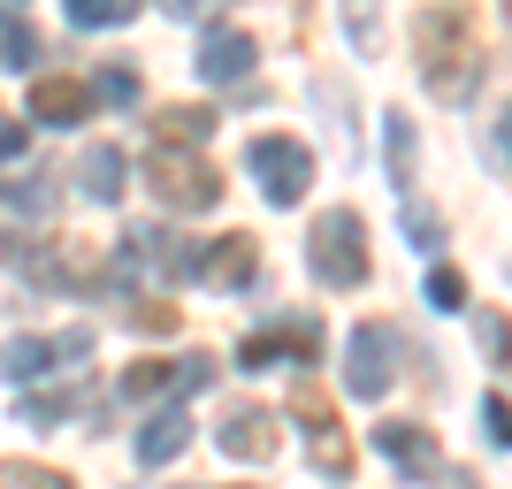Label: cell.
I'll list each match as a JSON object with an SVG mask.
<instances>
[{
  "instance_id": "obj_1",
  "label": "cell",
  "mask_w": 512,
  "mask_h": 489,
  "mask_svg": "<svg viewBox=\"0 0 512 489\" xmlns=\"http://www.w3.org/2000/svg\"><path fill=\"white\" fill-rule=\"evenodd\" d=\"M413 69L436 100H467L482 85V16L467 0H428L413 23Z\"/></svg>"
},
{
  "instance_id": "obj_2",
  "label": "cell",
  "mask_w": 512,
  "mask_h": 489,
  "mask_svg": "<svg viewBox=\"0 0 512 489\" xmlns=\"http://www.w3.org/2000/svg\"><path fill=\"white\" fill-rule=\"evenodd\" d=\"M306 268L329 291H360L367 283V222L360 207H321L314 230H306Z\"/></svg>"
},
{
  "instance_id": "obj_3",
  "label": "cell",
  "mask_w": 512,
  "mask_h": 489,
  "mask_svg": "<svg viewBox=\"0 0 512 489\" xmlns=\"http://www.w3.org/2000/svg\"><path fill=\"white\" fill-rule=\"evenodd\" d=\"M146 184L161 192L169 214H207L214 199H222V176H214V161H199V146H153Z\"/></svg>"
},
{
  "instance_id": "obj_4",
  "label": "cell",
  "mask_w": 512,
  "mask_h": 489,
  "mask_svg": "<svg viewBox=\"0 0 512 489\" xmlns=\"http://www.w3.org/2000/svg\"><path fill=\"white\" fill-rule=\"evenodd\" d=\"M390 383H398V329L390 321H360L352 344H344V390L360 405H375V398H390Z\"/></svg>"
},
{
  "instance_id": "obj_5",
  "label": "cell",
  "mask_w": 512,
  "mask_h": 489,
  "mask_svg": "<svg viewBox=\"0 0 512 489\" xmlns=\"http://www.w3.org/2000/svg\"><path fill=\"white\" fill-rule=\"evenodd\" d=\"M245 169H253V184L268 192V207H299L306 199V184H314V153L299 146V138H253L245 146Z\"/></svg>"
},
{
  "instance_id": "obj_6",
  "label": "cell",
  "mask_w": 512,
  "mask_h": 489,
  "mask_svg": "<svg viewBox=\"0 0 512 489\" xmlns=\"http://www.w3.org/2000/svg\"><path fill=\"white\" fill-rule=\"evenodd\" d=\"M299 436H306V459H314L321 482H352V444H344V428H337V405L321 398L314 383H299Z\"/></svg>"
},
{
  "instance_id": "obj_7",
  "label": "cell",
  "mask_w": 512,
  "mask_h": 489,
  "mask_svg": "<svg viewBox=\"0 0 512 489\" xmlns=\"http://www.w3.org/2000/svg\"><path fill=\"white\" fill-rule=\"evenodd\" d=\"M115 260H123V276H130V268H153L161 283H192L199 276V245H184L176 230H153V222H138Z\"/></svg>"
},
{
  "instance_id": "obj_8",
  "label": "cell",
  "mask_w": 512,
  "mask_h": 489,
  "mask_svg": "<svg viewBox=\"0 0 512 489\" xmlns=\"http://www.w3.org/2000/svg\"><path fill=\"white\" fill-rule=\"evenodd\" d=\"M214 383V360L207 352H184V360H138L123 375V398H192V390H207Z\"/></svg>"
},
{
  "instance_id": "obj_9",
  "label": "cell",
  "mask_w": 512,
  "mask_h": 489,
  "mask_svg": "<svg viewBox=\"0 0 512 489\" xmlns=\"http://www.w3.org/2000/svg\"><path fill=\"white\" fill-rule=\"evenodd\" d=\"M214 444H222V459H245V467H268L283 451V428H276V413L268 405H237L230 421L214 428Z\"/></svg>"
},
{
  "instance_id": "obj_10",
  "label": "cell",
  "mask_w": 512,
  "mask_h": 489,
  "mask_svg": "<svg viewBox=\"0 0 512 489\" xmlns=\"http://www.w3.org/2000/svg\"><path fill=\"white\" fill-rule=\"evenodd\" d=\"M253 62H260V46L237 31V23H207V39H199V77L207 85H237V77H253Z\"/></svg>"
},
{
  "instance_id": "obj_11",
  "label": "cell",
  "mask_w": 512,
  "mask_h": 489,
  "mask_svg": "<svg viewBox=\"0 0 512 489\" xmlns=\"http://www.w3.org/2000/svg\"><path fill=\"white\" fill-rule=\"evenodd\" d=\"M260 276V237H214V245H199V283H214V291H245V283Z\"/></svg>"
},
{
  "instance_id": "obj_12",
  "label": "cell",
  "mask_w": 512,
  "mask_h": 489,
  "mask_svg": "<svg viewBox=\"0 0 512 489\" xmlns=\"http://www.w3.org/2000/svg\"><path fill=\"white\" fill-rule=\"evenodd\" d=\"M314 344H321V329L314 321H283V329H260V337H245L237 344V367H283V360H314Z\"/></svg>"
},
{
  "instance_id": "obj_13",
  "label": "cell",
  "mask_w": 512,
  "mask_h": 489,
  "mask_svg": "<svg viewBox=\"0 0 512 489\" xmlns=\"http://www.w3.org/2000/svg\"><path fill=\"white\" fill-rule=\"evenodd\" d=\"M375 451H383L398 474H436V436L421 421H383L375 428Z\"/></svg>"
},
{
  "instance_id": "obj_14",
  "label": "cell",
  "mask_w": 512,
  "mask_h": 489,
  "mask_svg": "<svg viewBox=\"0 0 512 489\" xmlns=\"http://www.w3.org/2000/svg\"><path fill=\"white\" fill-rule=\"evenodd\" d=\"M31 115L54 123V130H69V123H85V115H92V92L77 85V77H39V85H31Z\"/></svg>"
},
{
  "instance_id": "obj_15",
  "label": "cell",
  "mask_w": 512,
  "mask_h": 489,
  "mask_svg": "<svg viewBox=\"0 0 512 489\" xmlns=\"http://www.w3.org/2000/svg\"><path fill=\"white\" fill-rule=\"evenodd\" d=\"M184 444H192V413H184V405H161V413L138 428V459H146V467H169Z\"/></svg>"
},
{
  "instance_id": "obj_16",
  "label": "cell",
  "mask_w": 512,
  "mask_h": 489,
  "mask_svg": "<svg viewBox=\"0 0 512 489\" xmlns=\"http://www.w3.org/2000/svg\"><path fill=\"white\" fill-rule=\"evenodd\" d=\"M77 184H85V199L115 207V199L130 192V161H123L115 146H85V161H77Z\"/></svg>"
},
{
  "instance_id": "obj_17",
  "label": "cell",
  "mask_w": 512,
  "mask_h": 489,
  "mask_svg": "<svg viewBox=\"0 0 512 489\" xmlns=\"http://www.w3.org/2000/svg\"><path fill=\"white\" fill-rule=\"evenodd\" d=\"M0 375H8V383L54 375V337H8V344H0Z\"/></svg>"
},
{
  "instance_id": "obj_18",
  "label": "cell",
  "mask_w": 512,
  "mask_h": 489,
  "mask_svg": "<svg viewBox=\"0 0 512 489\" xmlns=\"http://www.w3.org/2000/svg\"><path fill=\"white\" fill-rule=\"evenodd\" d=\"M39 31H31V23L16 16V8H0V69H23V77H31V69H39Z\"/></svg>"
},
{
  "instance_id": "obj_19",
  "label": "cell",
  "mask_w": 512,
  "mask_h": 489,
  "mask_svg": "<svg viewBox=\"0 0 512 489\" xmlns=\"http://www.w3.org/2000/svg\"><path fill=\"white\" fill-rule=\"evenodd\" d=\"M62 8H69L77 31H123V23L138 16V0H62Z\"/></svg>"
},
{
  "instance_id": "obj_20",
  "label": "cell",
  "mask_w": 512,
  "mask_h": 489,
  "mask_svg": "<svg viewBox=\"0 0 512 489\" xmlns=\"http://www.w3.org/2000/svg\"><path fill=\"white\" fill-rule=\"evenodd\" d=\"M214 138V107H169L161 115V146H199Z\"/></svg>"
},
{
  "instance_id": "obj_21",
  "label": "cell",
  "mask_w": 512,
  "mask_h": 489,
  "mask_svg": "<svg viewBox=\"0 0 512 489\" xmlns=\"http://www.w3.org/2000/svg\"><path fill=\"white\" fill-rule=\"evenodd\" d=\"M383 138H390V184H398V192H413V123L398 115V107L383 115Z\"/></svg>"
},
{
  "instance_id": "obj_22",
  "label": "cell",
  "mask_w": 512,
  "mask_h": 489,
  "mask_svg": "<svg viewBox=\"0 0 512 489\" xmlns=\"http://www.w3.org/2000/svg\"><path fill=\"white\" fill-rule=\"evenodd\" d=\"M0 489H77V482L54 474V467H39V459H8V467H0Z\"/></svg>"
},
{
  "instance_id": "obj_23",
  "label": "cell",
  "mask_w": 512,
  "mask_h": 489,
  "mask_svg": "<svg viewBox=\"0 0 512 489\" xmlns=\"http://www.w3.org/2000/svg\"><path fill=\"white\" fill-rule=\"evenodd\" d=\"M406 237H413V253H436V245H444V214L406 199Z\"/></svg>"
},
{
  "instance_id": "obj_24",
  "label": "cell",
  "mask_w": 512,
  "mask_h": 489,
  "mask_svg": "<svg viewBox=\"0 0 512 489\" xmlns=\"http://www.w3.org/2000/svg\"><path fill=\"white\" fill-rule=\"evenodd\" d=\"M85 92H92V100H107V107H130V100H138V69H100Z\"/></svg>"
},
{
  "instance_id": "obj_25",
  "label": "cell",
  "mask_w": 512,
  "mask_h": 489,
  "mask_svg": "<svg viewBox=\"0 0 512 489\" xmlns=\"http://www.w3.org/2000/svg\"><path fill=\"white\" fill-rule=\"evenodd\" d=\"M69 413H77L69 390H54V398H23V428H54V421H69Z\"/></svg>"
},
{
  "instance_id": "obj_26",
  "label": "cell",
  "mask_w": 512,
  "mask_h": 489,
  "mask_svg": "<svg viewBox=\"0 0 512 489\" xmlns=\"http://www.w3.org/2000/svg\"><path fill=\"white\" fill-rule=\"evenodd\" d=\"M428 306H467V276L459 268H428Z\"/></svg>"
},
{
  "instance_id": "obj_27",
  "label": "cell",
  "mask_w": 512,
  "mask_h": 489,
  "mask_svg": "<svg viewBox=\"0 0 512 489\" xmlns=\"http://www.w3.org/2000/svg\"><path fill=\"white\" fill-rule=\"evenodd\" d=\"M123 321H130V329H176V306H161V298H138Z\"/></svg>"
},
{
  "instance_id": "obj_28",
  "label": "cell",
  "mask_w": 512,
  "mask_h": 489,
  "mask_svg": "<svg viewBox=\"0 0 512 489\" xmlns=\"http://www.w3.org/2000/svg\"><path fill=\"white\" fill-rule=\"evenodd\" d=\"M482 436L505 451V436H512V428H505V390H490V398H482Z\"/></svg>"
},
{
  "instance_id": "obj_29",
  "label": "cell",
  "mask_w": 512,
  "mask_h": 489,
  "mask_svg": "<svg viewBox=\"0 0 512 489\" xmlns=\"http://www.w3.org/2000/svg\"><path fill=\"white\" fill-rule=\"evenodd\" d=\"M482 344H490V367H505V314L482 306Z\"/></svg>"
},
{
  "instance_id": "obj_30",
  "label": "cell",
  "mask_w": 512,
  "mask_h": 489,
  "mask_svg": "<svg viewBox=\"0 0 512 489\" xmlns=\"http://www.w3.org/2000/svg\"><path fill=\"white\" fill-rule=\"evenodd\" d=\"M344 23H352V39H375V0H352V8H344Z\"/></svg>"
},
{
  "instance_id": "obj_31",
  "label": "cell",
  "mask_w": 512,
  "mask_h": 489,
  "mask_svg": "<svg viewBox=\"0 0 512 489\" xmlns=\"http://www.w3.org/2000/svg\"><path fill=\"white\" fill-rule=\"evenodd\" d=\"M23 146H31V130H23V123H8V115H0V161H16Z\"/></svg>"
},
{
  "instance_id": "obj_32",
  "label": "cell",
  "mask_w": 512,
  "mask_h": 489,
  "mask_svg": "<svg viewBox=\"0 0 512 489\" xmlns=\"http://www.w3.org/2000/svg\"><path fill=\"white\" fill-rule=\"evenodd\" d=\"M214 0H161V16H176V23H192V16H207Z\"/></svg>"
},
{
  "instance_id": "obj_33",
  "label": "cell",
  "mask_w": 512,
  "mask_h": 489,
  "mask_svg": "<svg viewBox=\"0 0 512 489\" xmlns=\"http://www.w3.org/2000/svg\"><path fill=\"white\" fill-rule=\"evenodd\" d=\"M0 8H16V0H0Z\"/></svg>"
}]
</instances>
